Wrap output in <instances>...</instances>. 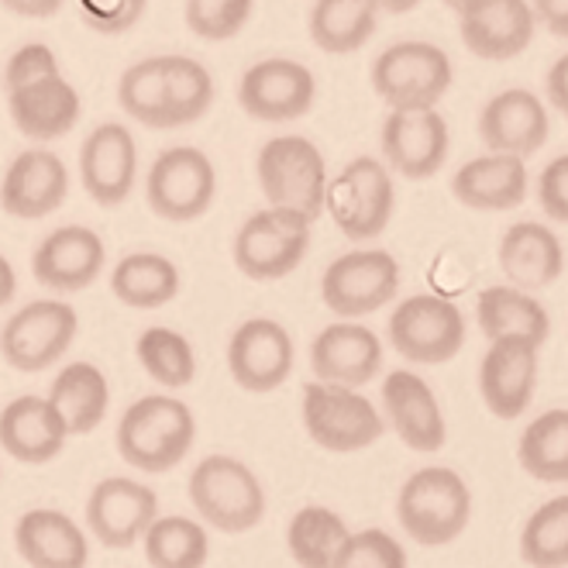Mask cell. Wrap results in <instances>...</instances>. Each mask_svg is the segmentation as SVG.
Returning <instances> with one entry per match:
<instances>
[{
  "label": "cell",
  "instance_id": "6da1fadb",
  "mask_svg": "<svg viewBox=\"0 0 568 568\" xmlns=\"http://www.w3.org/2000/svg\"><path fill=\"white\" fill-rule=\"evenodd\" d=\"M114 442H118V455L131 469L159 476L176 469L193 452L196 417L180 396L149 393L121 414Z\"/></svg>",
  "mask_w": 568,
  "mask_h": 568
},
{
  "label": "cell",
  "instance_id": "7bdbcfd3",
  "mask_svg": "<svg viewBox=\"0 0 568 568\" xmlns=\"http://www.w3.org/2000/svg\"><path fill=\"white\" fill-rule=\"evenodd\" d=\"M52 77H59L55 52L49 45H42V42H28L4 65V90L14 93V90H24L31 83L52 80Z\"/></svg>",
  "mask_w": 568,
  "mask_h": 568
},
{
  "label": "cell",
  "instance_id": "8992f818",
  "mask_svg": "<svg viewBox=\"0 0 568 568\" xmlns=\"http://www.w3.org/2000/svg\"><path fill=\"white\" fill-rule=\"evenodd\" d=\"M311 224L314 221L304 214L283 207H265L245 217L231 245L239 273L255 283H276L296 273L311 252Z\"/></svg>",
  "mask_w": 568,
  "mask_h": 568
},
{
  "label": "cell",
  "instance_id": "83f0119b",
  "mask_svg": "<svg viewBox=\"0 0 568 568\" xmlns=\"http://www.w3.org/2000/svg\"><path fill=\"white\" fill-rule=\"evenodd\" d=\"M499 270L514 290H545L565 270V248L551 227L538 221H520L507 227L504 242H499Z\"/></svg>",
  "mask_w": 568,
  "mask_h": 568
},
{
  "label": "cell",
  "instance_id": "681fc988",
  "mask_svg": "<svg viewBox=\"0 0 568 568\" xmlns=\"http://www.w3.org/2000/svg\"><path fill=\"white\" fill-rule=\"evenodd\" d=\"M18 293V273L8 255H0V307H8Z\"/></svg>",
  "mask_w": 568,
  "mask_h": 568
},
{
  "label": "cell",
  "instance_id": "f35d334b",
  "mask_svg": "<svg viewBox=\"0 0 568 568\" xmlns=\"http://www.w3.org/2000/svg\"><path fill=\"white\" fill-rule=\"evenodd\" d=\"M520 558L530 568H568V493L534 510L520 530Z\"/></svg>",
  "mask_w": 568,
  "mask_h": 568
},
{
  "label": "cell",
  "instance_id": "1f68e13d",
  "mask_svg": "<svg viewBox=\"0 0 568 568\" xmlns=\"http://www.w3.org/2000/svg\"><path fill=\"white\" fill-rule=\"evenodd\" d=\"M180 270L159 252H131L111 270V293L131 311H159L180 296Z\"/></svg>",
  "mask_w": 568,
  "mask_h": 568
},
{
  "label": "cell",
  "instance_id": "b9f144b4",
  "mask_svg": "<svg viewBox=\"0 0 568 568\" xmlns=\"http://www.w3.org/2000/svg\"><path fill=\"white\" fill-rule=\"evenodd\" d=\"M338 568H407V548L379 527L352 530Z\"/></svg>",
  "mask_w": 568,
  "mask_h": 568
},
{
  "label": "cell",
  "instance_id": "9a60e30c",
  "mask_svg": "<svg viewBox=\"0 0 568 568\" xmlns=\"http://www.w3.org/2000/svg\"><path fill=\"white\" fill-rule=\"evenodd\" d=\"M293 338L273 317H248L227 342V373L245 393H273L293 373Z\"/></svg>",
  "mask_w": 568,
  "mask_h": 568
},
{
  "label": "cell",
  "instance_id": "5bb4252c",
  "mask_svg": "<svg viewBox=\"0 0 568 568\" xmlns=\"http://www.w3.org/2000/svg\"><path fill=\"white\" fill-rule=\"evenodd\" d=\"M317 80L296 59H258L239 80V104L255 121H296L314 108Z\"/></svg>",
  "mask_w": 568,
  "mask_h": 568
},
{
  "label": "cell",
  "instance_id": "816d5d0a",
  "mask_svg": "<svg viewBox=\"0 0 568 568\" xmlns=\"http://www.w3.org/2000/svg\"><path fill=\"white\" fill-rule=\"evenodd\" d=\"M445 4H448L452 11H465V8H469V4H473V0H445Z\"/></svg>",
  "mask_w": 568,
  "mask_h": 568
},
{
  "label": "cell",
  "instance_id": "f546056e",
  "mask_svg": "<svg viewBox=\"0 0 568 568\" xmlns=\"http://www.w3.org/2000/svg\"><path fill=\"white\" fill-rule=\"evenodd\" d=\"M49 404L59 410L65 434L70 438H83V434H93L104 424L111 407V383L100 365L70 362L65 369L55 373L49 386Z\"/></svg>",
  "mask_w": 568,
  "mask_h": 568
},
{
  "label": "cell",
  "instance_id": "e575fe53",
  "mask_svg": "<svg viewBox=\"0 0 568 568\" xmlns=\"http://www.w3.org/2000/svg\"><path fill=\"white\" fill-rule=\"evenodd\" d=\"M520 469L538 483H568V410L555 407L534 417L517 445Z\"/></svg>",
  "mask_w": 568,
  "mask_h": 568
},
{
  "label": "cell",
  "instance_id": "d590c367",
  "mask_svg": "<svg viewBox=\"0 0 568 568\" xmlns=\"http://www.w3.org/2000/svg\"><path fill=\"white\" fill-rule=\"evenodd\" d=\"M152 568H204L211 558L207 527L183 514H159L142 538Z\"/></svg>",
  "mask_w": 568,
  "mask_h": 568
},
{
  "label": "cell",
  "instance_id": "bcb514c9",
  "mask_svg": "<svg viewBox=\"0 0 568 568\" xmlns=\"http://www.w3.org/2000/svg\"><path fill=\"white\" fill-rule=\"evenodd\" d=\"M530 11L551 31V36L568 39V0H534Z\"/></svg>",
  "mask_w": 568,
  "mask_h": 568
},
{
  "label": "cell",
  "instance_id": "60d3db41",
  "mask_svg": "<svg viewBox=\"0 0 568 568\" xmlns=\"http://www.w3.org/2000/svg\"><path fill=\"white\" fill-rule=\"evenodd\" d=\"M255 0H186V28L204 42H227L248 24Z\"/></svg>",
  "mask_w": 568,
  "mask_h": 568
},
{
  "label": "cell",
  "instance_id": "8fae6325",
  "mask_svg": "<svg viewBox=\"0 0 568 568\" xmlns=\"http://www.w3.org/2000/svg\"><path fill=\"white\" fill-rule=\"evenodd\" d=\"M217 196V170L193 145H173L155 155L145 176V200L155 217L186 224L204 217Z\"/></svg>",
  "mask_w": 568,
  "mask_h": 568
},
{
  "label": "cell",
  "instance_id": "9c48e42d",
  "mask_svg": "<svg viewBox=\"0 0 568 568\" xmlns=\"http://www.w3.org/2000/svg\"><path fill=\"white\" fill-rule=\"evenodd\" d=\"M452 77L448 52L430 42H396L373 62V90L389 111H430Z\"/></svg>",
  "mask_w": 568,
  "mask_h": 568
},
{
  "label": "cell",
  "instance_id": "277c9868",
  "mask_svg": "<svg viewBox=\"0 0 568 568\" xmlns=\"http://www.w3.org/2000/svg\"><path fill=\"white\" fill-rule=\"evenodd\" d=\"M255 176L270 207L296 211L307 221L324 214L327 165L321 149L304 135H276L258 149Z\"/></svg>",
  "mask_w": 568,
  "mask_h": 568
},
{
  "label": "cell",
  "instance_id": "7a4b0ae2",
  "mask_svg": "<svg viewBox=\"0 0 568 568\" xmlns=\"http://www.w3.org/2000/svg\"><path fill=\"white\" fill-rule=\"evenodd\" d=\"M396 517L407 538L424 548H445L473 517V493L448 465H424L396 496Z\"/></svg>",
  "mask_w": 568,
  "mask_h": 568
},
{
  "label": "cell",
  "instance_id": "44dd1931",
  "mask_svg": "<svg viewBox=\"0 0 568 568\" xmlns=\"http://www.w3.org/2000/svg\"><path fill=\"white\" fill-rule=\"evenodd\" d=\"M70 170L49 149H28L14 155L0 180V211L18 221H42L65 204Z\"/></svg>",
  "mask_w": 568,
  "mask_h": 568
},
{
  "label": "cell",
  "instance_id": "7402d4cb",
  "mask_svg": "<svg viewBox=\"0 0 568 568\" xmlns=\"http://www.w3.org/2000/svg\"><path fill=\"white\" fill-rule=\"evenodd\" d=\"M383 410L396 438L410 452L434 455L448 442V424L442 414V404L424 376L410 369H393L383 379Z\"/></svg>",
  "mask_w": 568,
  "mask_h": 568
},
{
  "label": "cell",
  "instance_id": "30bf717a",
  "mask_svg": "<svg viewBox=\"0 0 568 568\" xmlns=\"http://www.w3.org/2000/svg\"><path fill=\"white\" fill-rule=\"evenodd\" d=\"M399 293V262L386 248H355L321 276V300L338 321H362Z\"/></svg>",
  "mask_w": 568,
  "mask_h": 568
},
{
  "label": "cell",
  "instance_id": "603a6c76",
  "mask_svg": "<svg viewBox=\"0 0 568 568\" xmlns=\"http://www.w3.org/2000/svg\"><path fill=\"white\" fill-rule=\"evenodd\" d=\"M462 42L473 55L504 62L520 55L534 39V11L527 0H473L458 11Z\"/></svg>",
  "mask_w": 568,
  "mask_h": 568
},
{
  "label": "cell",
  "instance_id": "cb8c5ba5",
  "mask_svg": "<svg viewBox=\"0 0 568 568\" xmlns=\"http://www.w3.org/2000/svg\"><path fill=\"white\" fill-rule=\"evenodd\" d=\"M548 111L530 90L496 93L479 114V139L493 155L527 159L548 142Z\"/></svg>",
  "mask_w": 568,
  "mask_h": 568
},
{
  "label": "cell",
  "instance_id": "4dcf8cb0",
  "mask_svg": "<svg viewBox=\"0 0 568 568\" xmlns=\"http://www.w3.org/2000/svg\"><path fill=\"white\" fill-rule=\"evenodd\" d=\"M476 321L489 342L504 338H527L545 345L551 334V317L538 296H530L514 286H486L476 300Z\"/></svg>",
  "mask_w": 568,
  "mask_h": 568
},
{
  "label": "cell",
  "instance_id": "ab89813d",
  "mask_svg": "<svg viewBox=\"0 0 568 568\" xmlns=\"http://www.w3.org/2000/svg\"><path fill=\"white\" fill-rule=\"evenodd\" d=\"M118 104L131 121H139L152 131H170V118H165L162 55H149L135 65H128L118 80Z\"/></svg>",
  "mask_w": 568,
  "mask_h": 568
},
{
  "label": "cell",
  "instance_id": "ee69618b",
  "mask_svg": "<svg viewBox=\"0 0 568 568\" xmlns=\"http://www.w3.org/2000/svg\"><path fill=\"white\" fill-rule=\"evenodd\" d=\"M83 18L100 36H121L145 14V0H80Z\"/></svg>",
  "mask_w": 568,
  "mask_h": 568
},
{
  "label": "cell",
  "instance_id": "4fadbf2b",
  "mask_svg": "<svg viewBox=\"0 0 568 568\" xmlns=\"http://www.w3.org/2000/svg\"><path fill=\"white\" fill-rule=\"evenodd\" d=\"M83 517H87V530L100 545L124 551V548H135L145 538V530L155 524L159 496L139 479L111 476V479H100L90 489Z\"/></svg>",
  "mask_w": 568,
  "mask_h": 568
},
{
  "label": "cell",
  "instance_id": "2e32d148",
  "mask_svg": "<svg viewBox=\"0 0 568 568\" xmlns=\"http://www.w3.org/2000/svg\"><path fill=\"white\" fill-rule=\"evenodd\" d=\"M80 183L97 207H121L139 183L135 135L118 124H97L80 149Z\"/></svg>",
  "mask_w": 568,
  "mask_h": 568
},
{
  "label": "cell",
  "instance_id": "ffe728a7",
  "mask_svg": "<svg viewBox=\"0 0 568 568\" xmlns=\"http://www.w3.org/2000/svg\"><path fill=\"white\" fill-rule=\"evenodd\" d=\"M386 165L407 180H430L448 159V121L438 111H389L379 135Z\"/></svg>",
  "mask_w": 568,
  "mask_h": 568
},
{
  "label": "cell",
  "instance_id": "836d02e7",
  "mask_svg": "<svg viewBox=\"0 0 568 568\" xmlns=\"http://www.w3.org/2000/svg\"><path fill=\"white\" fill-rule=\"evenodd\" d=\"M379 8L373 0H317L311 11V39L327 55L358 52L373 39Z\"/></svg>",
  "mask_w": 568,
  "mask_h": 568
},
{
  "label": "cell",
  "instance_id": "d4e9b609",
  "mask_svg": "<svg viewBox=\"0 0 568 568\" xmlns=\"http://www.w3.org/2000/svg\"><path fill=\"white\" fill-rule=\"evenodd\" d=\"M14 548L28 568H87L90 561L83 527L52 507H36L18 517Z\"/></svg>",
  "mask_w": 568,
  "mask_h": 568
},
{
  "label": "cell",
  "instance_id": "3957f363",
  "mask_svg": "<svg viewBox=\"0 0 568 568\" xmlns=\"http://www.w3.org/2000/svg\"><path fill=\"white\" fill-rule=\"evenodd\" d=\"M186 493L196 517L221 534H245L265 517V489L235 455L200 458L190 473Z\"/></svg>",
  "mask_w": 568,
  "mask_h": 568
},
{
  "label": "cell",
  "instance_id": "8d00e7d4",
  "mask_svg": "<svg viewBox=\"0 0 568 568\" xmlns=\"http://www.w3.org/2000/svg\"><path fill=\"white\" fill-rule=\"evenodd\" d=\"M165 77V118L173 128H186L200 121L214 104V80L204 62L190 55H162Z\"/></svg>",
  "mask_w": 568,
  "mask_h": 568
},
{
  "label": "cell",
  "instance_id": "5b68a950",
  "mask_svg": "<svg viewBox=\"0 0 568 568\" xmlns=\"http://www.w3.org/2000/svg\"><path fill=\"white\" fill-rule=\"evenodd\" d=\"M300 417H304V430L311 434V442L334 455L373 448L386 430V420L369 396L317 379L304 386Z\"/></svg>",
  "mask_w": 568,
  "mask_h": 568
},
{
  "label": "cell",
  "instance_id": "52a82bcc",
  "mask_svg": "<svg viewBox=\"0 0 568 568\" xmlns=\"http://www.w3.org/2000/svg\"><path fill=\"white\" fill-rule=\"evenodd\" d=\"M393 207H396L393 176L373 155L352 159L338 176L327 180L324 211L352 242L379 239L393 217Z\"/></svg>",
  "mask_w": 568,
  "mask_h": 568
},
{
  "label": "cell",
  "instance_id": "4316f807",
  "mask_svg": "<svg viewBox=\"0 0 568 568\" xmlns=\"http://www.w3.org/2000/svg\"><path fill=\"white\" fill-rule=\"evenodd\" d=\"M80 93L62 73L8 93V114L14 128L31 142H55L70 135L80 121Z\"/></svg>",
  "mask_w": 568,
  "mask_h": 568
},
{
  "label": "cell",
  "instance_id": "c3c4849f",
  "mask_svg": "<svg viewBox=\"0 0 568 568\" xmlns=\"http://www.w3.org/2000/svg\"><path fill=\"white\" fill-rule=\"evenodd\" d=\"M548 100L568 118V55H561L548 70Z\"/></svg>",
  "mask_w": 568,
  "mask_h": 568
},
{
  "label": "cell",
  "instance_id": "7dc6e473",
  "mask_svg": "<svg viewBox=\"0 0 568 568\" xmlns=\"http://www.w3.org/2000/svg\"><path fill=\"white\" fill-rule=\"evenodd\" d=\"M65 0H0V8L18 18H52L62 11Z\"/></svg>",
  "mask_w": 568,
  "mask_h": 568
},
{
  "label": "cell",
  "instance_id": "ba28073f",
  "mask_svg": "<svg viewBox=\"0 0 568 568\" xmlns=\"http://www.w3.org/2000/svg\"><path fill=\"white\" fill-rule=\"evenodd\" d=\"M80 317L59 296L31 300L0 327V355L18 373H45L77 342Z\"/></svg>",
  "mask_w": 568,
  "mask_h": 568
},
{
  "label": "cell",
  "instance_id": "f6af8a7d",
  "mask_svg": "<svg viewBox=\"0 0 568 568\" xmlns=\"http://www.w3.org/2000/svg\"><path fill=\"white\" fill-rule=\"evenodd\" d=\"M538 204L551 221L568 224V155L551 159L541 170V176H538Z\"/></svg>",
  "mask_w": 568,
  "mask_h": 568
},
{
  "label": "cell",
  "instance_id": "d6986e66",
  "mask_svg": "<svg viewBox=\"0 0 568 568\" xmlns=\"http://www.w3.org/2000/svg\"><path fill=\"white\" fill-rule=\"evenodd\" d=\"M311 369L317 383L358 389L383 373V342L358 321H334L311 342Z\"/></svg>",
  "mask_w": 568,
  "mask_h": 568
},
{
  "label": "cell",
  "instance_id": "f1b7e54d",
  "mask_svg": "<svg viewBox=\"0 0 568 568\" xmlns=\"http://www.w3.org/2000/svg\"><path fill=\"white\" fill-rule=\"evenodd\" d=\"M452 193L469 211H514L527 196V165L514 155H479L455 173Z\"/></svg>",
  "mask_w": 568,
  "mask_h": 568
},
{
  "label": "cell",
  "instance_id": "ac0fdd59",
  "mask_svg": "<svg viewBox=\"0 0 568 568\" xmlns=\"http://www.w3.org/2000/svg\"><path fill=\"white\" fill-rule=\"evenodd\" d=\"M538 355L541 345L527 338L489 342L479 362V396L493 417L517 420L538 389Z\"/></svg>",
  "mask_w": 568,
  "mask_h": 568
},
{
  "label": "cell",
  "instance_id": "74e56055",
  "mask_svg": "<svg viewBox=\"0 0 568 568\" xmlns=\"http://www.w3.org/2000/svg\"><path fill=\"white\" fill-rule=\"evenodd\" d=\"M139 365L149 379H155L165 389H183L196 379V352L186 334L173 327H145L135 345Z\"/></svg>",
  "mask_w": 568,
  "mask_h": 568
},
{
  "label": "cell",
  "instance_id": "f907efd6",
  "mask_svg": "<svg viewBox=\"0 0 568 568\" xmlns=\"http://www.w3.org/2000/svg\"><path fill=\"white\" fill-rule=\"evenodd\" d=\"M373 4L379 11H389V14H407V11H414L420 4V0H373Z\"/></svg>",
  "mask_w": 568,
  "mask_h": 568
},
{
  "label": "cell",
  "instance_id": "484cf974",
  "mask_svg": "<svg viewBox=\"0 0 568 568\" xmlns=\"http://www.w3.org/2000/svg\"><path fill=\"white\" fill-rule=\"evenodd\" d=\"M65 424L49 396H14L0 410V448L24 465H49L65 448Z\"/></svg>",
  "mask_w": 568,
  "mask_h": 568
},
{
  "label": "cell",
  "instance_id": "7c38bea8",
  "mask_svg": "<svg viewBox=\"0 0 568 568\" xmlns=\"http://www.w3.org/2000/svg\"><path fill=\"white\" fill-rule=\"evenodd\" d=\"M389 345L417 365L452 362L465 345V317L448 296L414 293L389 314Z\"/></svg>",
  "mask_w": 568,
  "mask_h": 568
},
{
  "label": "cell",
  "instance_id": "e0dca14e",
  "mask_svg": "<svg viewBox=\"0 0 568 568\" xmlns=\"http://www.w3.org/2000/svg\"><path fill=\"white\" fill-rule=\"evenodd\" d=\"M104 265V239L93 227L65 224L39 242L36 255H31V276L49 293H83L100 280Z\"/></svg>",
  "mask_w": 568,
  "mask_h": 568
},
{
  "label": "cell",
  "instance_id": "d6a6232c",
  "mask_svg": "<svg viewBox=\"0 0 568 568\" xmlns=\"http://www.w3.org/2000/svg\"><path fill=\"white\" fill-rule=\"evenodd\" d=\"M352 530L342 514L311 504L300 507L286 527V548L300 568H338Z\"/></svg>",
  "mask_w": 568,
  "mask_h": 568
}]
</instances>
